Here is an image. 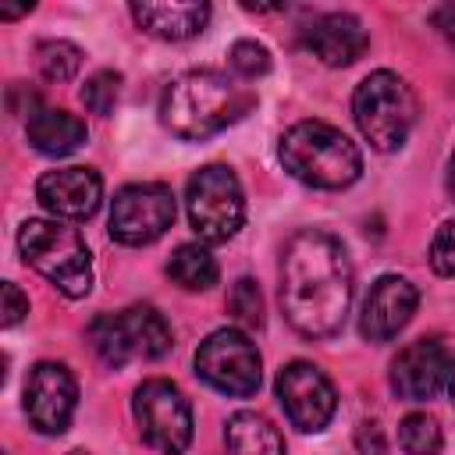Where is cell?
I'll return each instance as SVG.
<instances>
[{
  "label": "cell",
  "instance_id": "cell-1",
  "mask_svg": "<svg viewBox=\"0 0 455 455\" xmlns=\"http://www.w3.org/2000/svg\"><path fill=\"white\" fill-rule=\"evenodd\" d=\"M352 306V263L345 245L316 228H302L281 252V309L302 338H331Z\"/></svg>",
  "mask_w": 455,
  "mask_h": 455
},
{
  "label": "cell",
  "instance_id": "cell-2",
  "mask_svg": "<svg viewBox=\"0 0 455 455\" xmlns=\"http://www.w3.org/2000/svg\"><path fill=\"white\" fill-rule=\"evenodd\" d=\"M256 107V92L220 71H185L160 100V121L185 142H203Z\"/></svg>",
  "mask_w": 455,
  "mask_h": 455
},
{
  "label": "cell",
  "instance_id": "cell-3",
  "mask_svg": "<svg viewBox=\"0 0 455 455\" xmlns=\"http://www.w3.org/2000/svg\"><path fill=\"white\" fill-rule=\"evenodd\" d=\"M277 156L291 178L313 188H348L363 174L355 142L327 121H299L281 135Z\"/></svg>",
  "mask_w": 455,
  "mask_h": 455
},
{
  "label": "cell",
  "instance_id": "cell-4",
  "mask_svg": "<svg viewBox=\"0 0 455 455\" xmlns=\"http://www.w3.org/2000/svg\"><path fill=\"white\" fill-rule=\"evenodd\" d=\"M18 252L21 259L43 274L60 295L82 299L92 288V252L78 228H68L60 220L32 217L18 228Z\"/></svg>",
  "mask_w": 455,
  "mask_h": 455
},
{
  "label": "cell",
  "instance_id": "cell-5",
  "mask_svg": "<svg viewBox=\"0 0 455 455\" xmlns=\"http://www.w3.org/2000/svg\"><path fill=\"white\" fill-rule=\"evenodd\" d=\"M416 114H419V100L412 85L395 71H373L352 92V117L363 139L380 153H395L405 146Z\"/></svg>",
  "mask_w": 455,
  "mask_h": 455
},
{
  "label": "cell",
  "instance_id": "cell-6",
  "mask_svg": "<svg viewBox=\"0 0 455 455\" xmlns=\"http://www.w3.org/2000/svg\"><path fill=\"white\" fill-rule=\"evenodd\" d=\"M89 345L107 366H124L128 359H164L174 334L153 306H128L121 313H100L89 323Z\"/></svg>",
  "mask_w": 455,
  "mask_h": 455
},
{
  "label": "cell",
  "instance_id": "cell-7",
  "mask_svg": "<svg viewBox=\"0 0 455 455\" xmlns=\"http://www.w3.org/2000/svg\"><path fill=\"white\" fill-rule=\"evenodd\" d=\"M185 210H188L192 231L203 242L217 245L235 238L238 228L245 224V196L235 171L224 164L199 167L185 185Z\"/></svg>",
  "mask_w": 455,
  "mask_h": 455
},
{
  "label": "cell",
  "instance_id": "cell-8",
  "mask_svg": "<svg viewBox=\"0 0 455 455\" xmlns=\"http://www.w3.org/2000/svg\"><path fill=\"white\" fill-rule=\"evenodd\" d=\"M132 412L142 441L160 455H181L192 444V405L178 384L149 377L135 387Z\"/></svg>",
  "mask_w": 455,
  "mask_h": 455
},
{
  "label": "cell",
  "instance_id": "cell-9",
  "mask_svg": "<svg viewBox=\"0 0 455 455\" xmlns=\"http://www.w3.org/2000/svg\"><path fill=\"white\" fill-rule=\"evenodd\" d=\"M196 373L231 395V398H249L259 391V352L256 345L249 341L245 331H235V327H220L213 331L199 348H196Z\"/></svg>",
  "mask_w": 455,
  "mask_h": 455
},
{
  "label": "cell",
  "instance_id": "cell-10",
  "mask_svg": "<svg viewBox=\"0 0 455 455\" xmlns=\"http://www.w3.org/2000/svg\"><path fill=\"white\" fill-rule=\"evenodd\" d=\"M174 224V196L160 181L124 185L110 203L107 231L121 245H149Z\"/></svg>",
  "mask_w": 455,
  "mask_h": 455
},
{
  "label": "cell",
  "instance_id": "cell-11",
  "mask_svg": "<svg viewBox=\"0 0 455 455\" xmlns=\"http://www.w3.org/2000/svg\"><path fill=\"white\" fill-rule=\"evenodd\" d=\"M277 398H281V409L291 419V427H299L306 434L323 430L331 423L334 409H338L331 380L323 377L320 366H313L306 359H295V363L281 366V373H277Z\"/></svg>",
  "mask_w": 455,
  "mask_h": 455
},
{
  "label": "cell",
  "instance_id": "cell-12",
  "mask_svg": "<svg viewBox=\"0 0 455 455\" xmlns=\"http://www.w3.org/2000/svg\"><path fill=\"white\" fill-rule=\"evenodd\" d=\"M78 405V384L64 363H36L25 380V416L39 434H64Z\"/></svg>",
  "mask_w": 455,
  "mask_h": 455
},
{
  "label": "cell",
  "instance_id": "cell-13",
  "mask_svg": "<svg viewBox=\"0 0 455 455\" xmlns=\"http://www.w3.org/2000/svg\"><path fill=\"white\" fill-rule=\"evenodd\" d=\"M36 199L57 220H89L103 203V178L92 167H57L36 181Z\"/></svg>",
  "mask_w": 455,
  "mask_h": 455
},
{
  "label": "cell",
  "instance_id": "cell-14",
  "mask_svg": "<svg viewBox=\"0 0 455 455\" xmlns=\"http://www.w3.org/2000/svg\"><path fill=\"white\" fill-rule=\"evenodd\" d=\"M416 306H419L416 284L405 281V277H398V274H384V277L370 288V295H366V302H363L359 334H363L366 341H377V345H380V341H391V338L412 320Z\"/></svg>",
  "mask_w": 455,
  "mask_h": 455
},
{
  "label": "cell",
  "instance_id": "cell-15",
  "mask_svg": "<svg viewBox=\"0 0 455 455\" xmlns=\"http://www.w3.org/2000/svg\"><path fill=\"white\" fill-rule=\"evenodd\" d=\"M448 363H451V355L444 352V345L437 338H419V341L405 345L391 363L395 395L405 402L434 398L441 391V384L448 380Z\"/></svg>",
  "mask_w": 455,
  "mask_h": 455
},
{
  "label": "cell",
  "instance_id": "cell-16",
  "mask_svg": "<svg viewBox=\"0 0 455 455\" xmlns=\"http://www.w3.org/2000/svg\"><path fill=\"white\" fill-rule=\"evenodd\" d=\"M306 46L309 53L327 64V68H348L355 64L366 46H370V36L363 28V21L348 11H331V14H320L309 28H306Z\"/></svg>",
  "mask_w": 455,
  "mask_h": 455
},
{
  "label": "cell",
  "instance_id": "cell-17",
  "mask_svg": "<svg viewBox=\"0 0 455 455\" xmlns=\"http://www.w3.org/2000/svg\"><path fill=\"white\" fill-rule=\"evenodd\" d=\"M132 18L142 32H149L156 39H167V43H181V39H192L206 28L210 4H185V0L153 4V0H142V4H132Z\"/></svg>",
  "mask_w": 455,
  "mask_h": 455
},
{
  "label": "cell",
  "instance_id": "cell-18",
  "mask_svg": "<svg viewBox=\"0 0 455 455\" xmlns=\"http://www.w3.org/2000/svg\"><path fill=\"white\" fill-rule=\"evenodd\" d=\"M25 135H28V146L46 153V156H68L75 153L82 142H85V121L68 114V110H57V107H36L28 117H25Z\"/></svg>",
  "mask_w": 455,
  "mask_h": 455
},
{
  "label": "cell",
  "instance_id": "cell-19",
  "mask_svg": "<svg viewBox=\"0 0 455 455\" xmlns=\"http://www.w3.org/2000/svg\"><path fill=\"white\" fill-rule=\"evenodd\" d=\"M224 455H284V441L267 416L235 412L224 427Z\"/></svg>",
  "mask_w": 455,
  "mask_h": 455
},
{
  "label": "cell",
  "instance_id": "cell-20",
  "mask_svg": "<svg viewBox=\"0 0 455 455\" xmlns=\"http://www.w3.org/2000/svg\"><path fill=\"white\" fill-rule=\"evenodd\" d=\"M167 274H171V281L181 284L185 291H206V288L217 284V277H220L217 259H213L203 245H192V242H185V245H178V249L171 252Z\"/></svg>",
  "mask_w": 455,
  "mask_h": 455
},
{
  "label": "cell",
  "instance_id": "cell-21",
  "mask_svg": "<svg viewBox=\"0 0 455 455\" xmlns=\"http://www.w3.org/2000/svg\"><path fill=\"white\" fill-rule=\"evenodd\" d=\"M36 64L46 82H71L82 68V50L68 39H46L36 50Z\"/></svg>",
  "mask_w": 455,
  "mask_h": 455
},
{
  "label": "cell",
  "instance_id": "cell-22",
  "mask_svg": "<svg viewBox=\"0 0 455 455\" xmlns=\"http://www.w3.org/2000/svg\"><path fill=\"white\" fill-rule=\"evenodd\" d=\"M441 427L427 412H409L398 423V444L405 455H437L441 451Z\"/></svg>",
  "mask_w": 455,
  "mask_h": 455
},
{
  "label": "cell",
  "instance_id": "cell-23",
  "mask_svg": "<svg viewBox=\"0 0 455 455\" xmlns=\"http://www.w3.org/2000/svg\"><path fill=\"white\" fill-rule=\"evenodd\" d=\"M78 96H82L85 110L107 117V114L117 107V96H121V75H117V71H96V75L85 78V85H82Z\"/></svg>",
  "mask_w": 455,
  "mask_h": 455
},
{
  "label": "cell",
  "instance_id": "cell-24",
  "mask_svg": "<svg viewBox=\"0 0 455 455\" xmlns=\"http://www.w3.org/2000/svg\"><path fill=\"white\" fill-rule=\"evenodd\" d=\"M228 309L242 327H259L263 323V295L252 277H238L228 291Z\"/></svg>",
  "mask_w": 455,
  "mask_h": 455
},
{
  "label": "cell",
  "instance_id": "cell-25",
  "mask_svg": "<svg viewBox=\"0 0 455 455\" xmlns=\"http://www.w3.org/2000/svg\"><path fill=\"white\" fill-rule=\"evenodd\" d=\"M228 60H231V71L238 78H259V75L270 71V50L263 43H256V39H238L231 46Z\"/></svg>",
  "mask_w": 455,
  "mask_h": 455
},
{
  "label": "cell",
  "instance_id": "cell-26",
  "mask_svg": "<svg viewBox=\"0 0 455 455\" xmlns=\"http://www.w3.org/2000/svg\"><path fill=\"white\" fill-rule=\"evenodd\" d=\"M430 267L441 277H455V220H444L430 242Z\"/></svg>",
  "mask_w": 455,
  "mask_h": 455
},
{
  "label": "cell",
  "instance_id": "cell-27",
  "mask_svg": "<svg viewBox=\"0 0 455 455\" xmlns=\"http://www.w3.org/2000/svg\"><path fill=\"white\" fill-rule=\"evenodd\" d=\"M25 313H28V299L21 295V288H18L14 281H4V309H0V323H4V327H14V323L25 320Z\"/></svg>",
  "mask_w": 455,
  "mask_h": 455
},
{
  "label": "cell",
  "instance_id": "cell-28",
  "mask_svg": "<svg viewBox=\"0 0 455 455\" xmlns=\"http://www.w3.org/2000/svg\"><path fill=\"white\" fill-rule=\"evenodd\" d=\"M355 444H359V451H363V455H384V434H380V427H377L373 419L359 423Z\"/></svg>",
  "mask_w": 455,
  "mask_h": 455
},
{
  "label": "cell",
  "instance_id": "cell-29",
  "mask_svg": "<svg viewBox=\"0 0 455 455\" xmlns=\"http://www.w3.org/2000/svg\"><path fill=\"white\" fill-rule=\"evenodd\" d=\"M430 25L444 36V43L455 46V4H441V7H434V11H430Z\"/></svg>",
  "mask_w": 455,
  "mask_h": 455
},
{
  "label": "cell",
  "instance_id": "cell-30",
  "mask_svg": "<svg viewBox=\"0 0 455 455\" xmlns=\"http://www.w3.org/2000/svg\"><path fill=\"white\" fill-rule=\"evenodd\" d=\"M25 11H32V4H28V7H0V18H7V21H11V18H21Z\"/></svg>",
  "mask_w": 455,
  "mask_h": 455
},
{
  "label": "cell",
  "instance_id": "cell-31",
  "mask_svg": "<svg viewBox=\"0 0 455 455\" xmlns=\"http://www.w3.org/2000/svg\"><path fill=\"white\" fill-rule=\"evenodd\" d=\"M448 395H451V402H455V355H451V363H448Z\"/></svg>",
  "mask_w": 455,
  "mask_h": 455
},
{
  "label": "cell",
  "instance_id": "cell-32",
  "mask_svg": "<svg viewBox=\"0 0 455 455\" xmlns=\"http://www.w3.org/2000/svg\"><path fill=\"white\" fill-rule=\"evenodd\" d=\"M448 192L455 196V153H451V160H448Z\"/></svg>",
  "mask_w": 455,
  "mask_h": 455
},
{
  "label": "cell",
  "instance_id": "cell-33",
  "mask_svg": "<svg viewBox=\"0 0 455 455\" xmlns=\"http://www.w3.org/2000/svg\"><path fill=\"white\" fill-rule=\"evenodd\" d=\"M68 455H89V451H85V448H75V451H68Z\"/></svg>",
  "mask_w": 455,
  "mask_h": 455
}]
</instances>
